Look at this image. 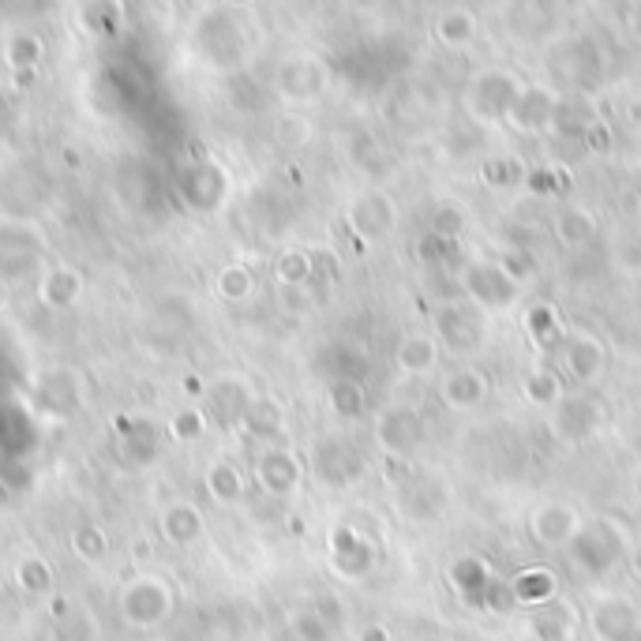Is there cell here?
<instances>
[{
  "label": "cell",
  "instance_id": "4316f807",
  "mask_svg": "<svg viewBox=\"0 0 641 641\" xmlns=\"http://www.w3.org/2000/svg\"><path fill=\"white\" fill-rule=\"evenodd\" d=\"M521 184H526V189L537 195V200H551V195L567 192V176L559 173V170H551V165H548V170H529Z\"/></svg>",
  "mask_w": 641,
  "mask_h": 641
},
{
  "label": "cell",
  "instance_id": "e575fe53",
  "mask_svg": "<svg viewBox=\"0 0 641 641\" xmlns=\"http://www.w3.org/2000/svg\"><path fill=\"white\" fill-rule=\"evenodd\" d=\"M630 570H634V578H641V545L630 551Z\"/></svg>",
  "mask_w": 641,
  "mask_h": 641
},
{
  "label": "cell",
  "instance_id": "7402d4cb",
  "mask_svg": "<svg viewBox=\"0 0 641 641\" xmlns=\"http://www.w3.org/2000/svg\"><path fill=\"white\" fill-rule=\"evenodd\" d=\"M556 236H559V244H567V248H581V244H589L597 236L593 214L581 211V206H563V211L556 214Z\"/></svg>",
  "mask_w": 641,
  "mask_h": 641
},
{
  "label": "cell",
  "instance_id": "9c48e42d",
  "mask_svg": "<svg viewBox=\"0 0 641 641\" xmlns=\"http://www.w3.org/2000/svg\"><path fill=\"white\" fill-rule=\"evenodd\" d=\"M556 105H559V98L551 94L548 87L529 83V87H521V91H518L515 105H510V113H507V121L515 128H521V132H551Z\"/></svg>",
  "mask_w": 641,
  "mask_h": 641
},
{
  "label": "cell",
  "instance_id": "7c38bea8",
  "mask_svg": "<svg viewBox=\"0 0 641 641\" xmlns=\"http://www.w3.org/2000/svg\"><path fill=\"white\" fill-rule=\"evenodd\" d=\"M394 364H398V372L409 379L431 376L439 364V342L431 338V334H409V338H401L398 349H394Z\"/></svg>",
  "mask_w": 641,
  "mask_h": 641
},
{
  "label": "cell",
  "instance_id": "ffe728a7",
  "mask_svg": "<svg viewBox=\"0 0 641 641\" xmlns=\"http://www.w3.org/2000/svg\"><path fill=\"white\" fill-rule=\"evenodd\" d=\"M556 589H559V578L551 574L548 567H526L515 581H510L515 604H526L529 611L551 604V600H556Z\"/></svg>",
  "mask_w": 641,
  "mask_h": 641
},
{
  "label": "cell",
  "instance_id": "8fae6325",
  "mask_svg": "<svg viewBox=\"0 0 641 641\" xmlns=\"http://www.w3.org/2000/svg\"><path fill=\"white\" fill-rule=\"evenodd\" d=\"M589 627L600 641H630L638 634V608L627 597H604L589 615Z\"/></svg>",
  "mask_w": 641,
  "mask_h": 641
},
{
  "label": "cell",
  "instance_id": "6da1fadb",
  "mask_svg": "<svg viewBox=\"0 0 641 641\" xmlns=\"http://www.w3.org/2000/svg\"><path fill=\"white\" fill-rule=\"evenodd\" d=\"M548 75L556 83H563L570 94H586L593 91L604 75V61H600V49L589 42V38H570V42H559L548 53Z\"/></svg>",
  "mask_w": 641,
  "mask_h": 641
},
{
  "label": "cell",
  "instance_id": "44dd1931",
  "mask_svg": "<svg viewBox=\"0 0 641 641\" xmlns=\"http://www.w3.org/2000/svg\"><path fill=\"white\" fill-rule=\"evenodd\" d=\"M526 330L537 349H559L563 345V323H559V312L551 308V304H532V308L526 312Z\"/></svg>",
  "mask_w": 641,
  "mask_h": 641
},
{
  "label": "cell",
  "instance_id": "5bb4252c",
  "mask_svg": "<svg viewBox=\"0 0 641 641\" xmlns=\"http://www.w3.org/2000/svg\"><path fill=\"white\" fill-rule=\"evenodd\" d=\"M488 379L480 376V372H472V368H458V372H450L447 379H442V401H447L450 409H458V413H469V409H480L488 401Z\"/></svg>",
  "mask_w": 641,
  "mask_h": 641
},
{
  "label": "cell",
  "instance_id": "e0dca14e",
  "mask_svg": "<svg viewBox=\"0 0 641 641\" xmlns=\"http://www.w3.org/2000/svg\"><path fill=\"white\" fill-rule=\"evenodd\" d=\"M491 570L488 563L480 556H461V559H454V567H450V586L458 589V597L466 600V604L472 608H480V600H485V593L491 589Z\"/></svg>",
  "mask_w": 641,
  "mask_h": 641
},
{
  "label": "cell",
  "instance_id": "8992f818",
  "mask_svg": "<svg viewBox=\"0 0 641 641\" xmlns=\"http://www.w3.org/2000/svg\"><path fill=\"white\" fill-rule=\"evenodd\" d=\"M604 424V409L593 398H563L548 417V431L559 442H586L593 439Z\"/></svg>",
  "mask_w": 641,
  "mask_h": 641
},
{
  "label": "cell",
  "instance_id": "ac0fdd59",
  "mask_svg": "<svg viewBox=\"0 0 641 641\" xmlns=\"http://www.w3.org/2000/svg\"><path fill=\"white\" fill-rule=\"evenodd\" d=\"M376 563V548L364 537H357L353 529L334 532V567L342 570L345 578H364Z\"/></svg>",
  "mask_w": 641,
  "mask_h": 641
},
{
  "label": "cell",
  "instance_id": "52a82bcc",
  "mask_svg": "<svg viewBox=\"0 0 641 641\" xmlns=\"http://www.w3.org/2000/svg\"><path fill=\"white\" fill-rule=\"evenodd\" d=\"M436 342L439 349L447 345L450 353H472L485 342V327H480V315L466 308L461 301L439 304L436 312Z\"/></svg>",
  "mask_w": 641,
  "mask_h": 641
},
{
  "label": "cell",
  "instance_id": "d6986e66",
  "mask_svg": "<svg viewBox=\"0 0 641 641\" xmlns=\"http://www.w3.org/2000/svg\"><path fill=\"white\" fill-rule=\"evenodd\" d=\"M597 124V113L593 105H589L586 94H567L559 98L556 105V121H551V132L559 135V140H586V132Z\"/></svg>",
  "mask_w": 641,
  "mask_h": 641
},
{
  "label": "cell",
  "instance_id": "1f68e13d",
  "mask_svg": "<svg viewBox=\"0 0 641 641\" xmlns=\"http://www.w3.org/2000/svg\"><path fill=\"white\" fill-rule=\"evenodd\" d=\"M581 146H586V151H593V154H608V151H611V128H608L604 121H597V124L586 132Z\"/></svg>",
  "mask_w": 641,
  "mask_h": 641
},
{
  "label": "cell",
  "instance_id": "2e32d148",
  "mask_svg": "<svg viewBox=\"0 0 641 641\" xmlns=\"http://www.w3.org/2000/svg\"><path fill=\"white\" fill-rule=\"evenodd\" d=\"M563 353H567V372L578 383H593L608 364L604 345H600L593 334H574V338H567Z\"/></svg>",
  "mask_w": 641,
  "mask_h": 641
},
{
  "label": "cell",
  "instance_id": "836d02e7",
  "mask_svg": "<svg viewBox=\"0 0 641 641\" xmlns=\"http://www.w3.org/2000/svg\"><path fill=\"white\" fill-rule=\"evenodd\" d=\"M360 641H390V630H387V627H379V623H372V627L360 634Z\"/></svg>",
  "mask_w": 641,
  "mask_h": 641
},
{
  "label": "cell",
  "instance_id": "603a6c76",
  "mask_svg": "<svg viewBox=\"0 0 641 641\" xmlns=\"http://www.w3.org/2000/svg\"><path fill=\"white\" fill-rule=\"evenodd\" d=\"M436 38L447 49H461L477 38V19H472L469 8H450L436 19Z\"/></svg>",
  "mask_w": 641,
  "mask_h": 641
},
{
  "label": "cell",
  "instance_id": "277c9868",
  "mask_svg": "<svg viewBox=\"0 0 641 641\" xmlns=\"http://www.w3.org/2000/svg\"><path fill=\"white\" fill-rule=\"evenodd\" d=\"M518 91L521 87L515 75L502 72V68H488V72H480L469 83L466 110L469 116H477V121H502V116L510 113V105H515Z\"/></svg>",
  "mask_w": 641,
  "mask_h": 641
},
{
  "label": "cell",
  "instance_id": "f1b7e54d",
  "mask_svg": "<svg viewBox=\"0 0 641 641\" xmlns=\"http://www.w3.org/2000/svg\"><path fill=\"white\" fill-rule=\"evenodd\" d=\"M334 409L342 413V417H360L364 413V390H360V383H342L338 379V387H334Z\"/></svg>",
  "mask_w": 641,
  "mask_h": 641
},
{
  "label": "cell",
  "instance_id": "5b68a950",
  "mask_svg": "<svg viewBox=\"0 0 641 641\" xmlns=\"http://www.w3.org/2000/svg\"><path fill=\"white\" fill-rule=\"evenodd\" d=\"M376 442L390 458H409L424 442V417L413 406H390L376 420Z\"/></svg>",
  "mask_w": 641,
  "mask_h": 641
},
{
  "label": "cell",
  "instance_id": "3957f363",
  "mask_svg": "<svg viewBox=\"0 0 641 641\" xmlns=\"http://www.w3.org/2000/svg\"><path fill=\"white\" fill-rule=\"evenodd\" d=\"M567 551H570L574 570H581V574H589V578H600L619 563V556H623V537H619L615 526L597 521V526H581V532L570 540Z\"/></svg>",
  "mask_w": 641,
  "mask_h": 641
},
{
  "label": "cell",
  "instance_id": "7a4b0ae2",
  "mask_svg": "<svg viewBox=\"0 0 641 641\" xmlns=\"http://www.w3.org/2000/svg\"><path fill=\"white\" fill-rule=\"evenodd\" d=\"M458 285H461V293H466V297L485 312L510 308V304L518 301V293H521V285L515 278H507L499 263H485V260L461 263Z\"/></svg>",
  "mask_w": 641,
  "mask_h": 641
},
{
  "label": "cell",
  "instance_id": "30bf717a",
  "mask_svg": "<svg viewBox=\"0 0 641 641\" xmlns=\"http://www.w3.org/2000/svg\"><path fill=\"white\" fill-rule=\"evenodd\" d=\"M581 532V515L570 502H545L532 515V537L545 548H567Z\"/></svg>",
  "mask_w": 641,
  "mask_h": 641
},
{
  "label": "cell",
  "instance_id": "8d00e7d4",
  "mask_svg": "<svg viewBox=\"0 0 641 641\" xmlns=\"http://www.w3.org/2000/svg\"><path fill=\"white\" fill-rule=\"evenodd\" d=\"M630 27H634V31L641 34V8H638V12H634V19H630Z\"/></svg>",
  "mask_w": 641,
  "mask_h": 641
},
{
  "label": "cell",
  "instance_id": "484cf974",
  "mask_svg": "<svg viewBox=\"0 0 641 641\" xmlns=\"http://www.w3.org/2000/svg\"><path fill=\"white\" fill-rule=\"evenodd\" d=\"M480 181H485L488 189L502 192V189H515L518 181H526V173H521L510 157H488L485 170H480Z\"/></svg>",
  "mask_w": 641,
  "mask_h": 641
},
{
  "label": "cell",
  "instance_id": "f546056e",
  "mask_svg": "<svg viewBox=\"0 0 641 641\" xmlns=\"http://www.w3.org/2000/svg\"><path fill=\"white\" fill-rule=\"evenodd\" d=\"M496 263L502 266V274H507V278H515L518 285H521V282H529V278H532V271H537V266H532V255H529V252H521V248L502 252Z\"/></svg>",
  "mask_w": 641,
  "mask_h": 641
},
{
  "label": "cell",
  "instance_id": "d590c367",
  "mask_svg": "<svg viewBox=\"0 0 641 641\" xmlns=\"http://www.w3.org/2000/svg\"><path fill=\"white\" fill-rule=\"evenodd\" d=\"M630 121H638V124H641V102L630 105Z\"/></svg>",
  "mask_w": 641,
  "mask_h": 641
},
{
  "label": "cell",
  "instance_id": "9a60e30c",
  "mask_svg": "<svg viewBox=\"0 0 641 641\" xmlns=\"http://www.w3.org/2000/svg\"><path fill=\"white\" fill-rule=\"evenodd\" d=\"M574 634V611L551 600L545 608H532L526 619V641H570Z\"/></svg>",
  "mask_w": 641,
  "mask_h": 641
},
{
  "label": "cell",
  "instance_id": "4fadbf2b",
  "mask_svg": "<svg viewBox=\"0 0 641 641\" xmlns=\"http://www.w3.org/2000/svg\"><path fill=\"white\" fill-rule=\"evenodd\" d=\"M353 230H357L360 236H368V241H379V236H387L394 230V222H398V211H394V203L387 200V195L372 192L364 195V200H357V206H353L349 214Z\"/></svg>",
  "mask_w": 641,
  "mask_h": 641
},
{
  "label": "cell",
  "instance_id": "4dcf8cb0",
  "mask_svg": "<svg viewBox=\"0 0 641 641\" xmlns=\"http://www.w3.org/2000/svg\"><path fill=\"white\" fill-rule=\"evenodd\" d=\"M480 608L496 611V615H507V611H515V593H510V581H491V589L480 600Z\"/></svg>",
  "mask_w": 641,
  "mask_h": 641
},
{
  "label": "cell",
  "instance_id": "d6a6232c",
  "mask_svg": "<svg viewBox=\"0 0 641 641\" xmlns=\"http://www.w3.org/2000/svg\"><path fill=\"white\" fill-rule=\"evenodd\" d=\"M308 274V263L301 260V255H289V263H285V278H304Z\"/></svg>",
  "mask_w": 641,
  "mask_h": 641
},
{
  "label": "cell",
  "instance_id": "83f0119b",
  "mask_svg": "<svg viewBox=\"0 0 641 641\" xmlns=\"http://www.w3.org/2000/svg\"><path fill=\"white\" fill-rule=\"evenodd\" d=\"M454 252H458V241H442V236L431 233H424L417 241V260L428 266H442L447 260H454Z\"/></svg>",
  "mask_w": 641,
  "mask_h": 641
},
{
  "label": "cell",
  "instance_id": "ba28073f",
  "mask_svg": "<svg viewBox=\"0 0 641 641\" xmlns=\"http://www.w3.org/2000/svg\"><path fill=\"white\" fill-rule=\"evenodd\" d=\"M447 507V485L431 472H409L398 488V515L409 521H428Z\"/></svg>",
  "mask_w": 641,
  "mask_h": 641
},
{
  "label": "cell",
  "instance_id": "d4e9b609",
  "mask_svg": "<svg viewBox=\"0 0 641 641\" xmlns=\"http://www.w3.org/2000/svg\"><path fill=\"white\" fill-rule=\"evenodd\" d=\"M469 225V214L461 211L458 203H436L428 214V230L431 236H442V241H461V233H466Z\"/></svg>",
  "mask_w": 641,
  "mask_h": 641
},
{
  "label": "cell",
  "instance_id": "cb8c5ba5",
  "mask_svg": "<svg viewBox=\"0 0 641 641\" xmlns=\"http://www.w3.org/2000/svg\"><path fill=\"white\" fill-rule=\"evenodd\" d=\"M521 394H526L529 406L556 409L559 401H563V383H559V376L551 368H537V372H529V379H526V387H521Z\"/></svg>",
  "mask_w": 641,
  "mask_h": 641
}]
</instances>
